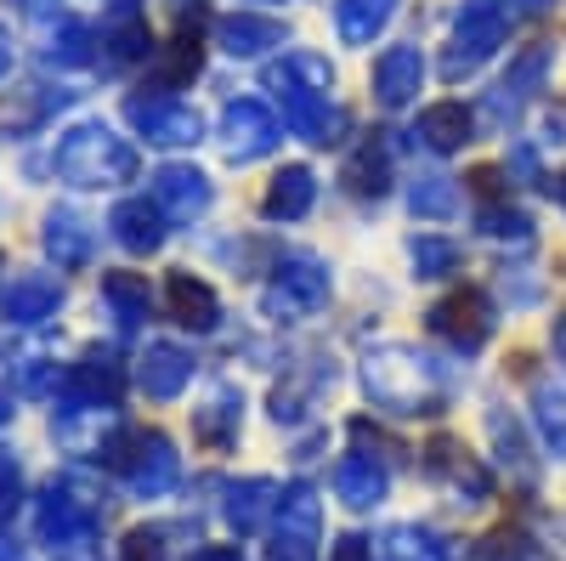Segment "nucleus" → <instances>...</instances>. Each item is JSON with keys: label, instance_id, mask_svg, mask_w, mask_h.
I'll list each match as a JSON object with an SVG mask.
<instances>
[{"label": "nucleus", "instance_id": "26", "mask_svg": "<svg viewBox=\"0 0 566 561\" xmlns=\"http://www.w3.org/2000/svg\"><path fill=\"white\" fill-rule=\"evenodd\" d=\"M114 227H119V239H125L130 250H154V245H159V216H154L148 205H125V210L114 216Z\"/></svg>", "mask_w": 566, "mask_h": 561}, {"label": "nucleus", "instance_id": "8", "mask_svg": "<svg viewBox=\"0 0 566 561\" xmlns=\"http://www.w3.org/2000/svg\"><path fill=\"white\" fill-rule=\"evenodd\" d=\"M419 85H424L419 45H391V52L374 63V97H380V108H408L419 97Z\"/></svg>", "mask_w": 566, "mask_h": 561}, {"label": "nucleus", "instance_id": "9", "mask_svg": "<svg viewBox=\"0 0 566 561\" xmlns=\"http://www.w3.org/2000/svg\"><path fill=\"white\" fill-rule=\"evenodd\" d=\"M312 199H317V176H312L306 165H283V170L272 176V187H266L261 210H266L272 221H301V216L312 210Z\"/></svg>", "mask_w": 566, "mask_h": 561}, {"label": "nucleus", "instance_id": "30", "mask_svg": "<svg viewBox=\"0 0 566 561\" xmlns=\"http://www.w3.org/2000/svg\"><path fill=\"white\" fill-rule=\"evenodd\" d=\"M549 341H555V357H560V363H566V312H560V318H555V330H549Z\"/></svg>", "mask_w": 566, "mask_h": 561}, {"label": "nucleus", "instance_id": "7", "mask_svg": "<svg viewBox=\"0 0 566 561\" xmlns=\"http://www.w3.org/2000/svg\"><path fill=\"white\" fill-rule=\"evenodd\" d=\"M431 330L459 352H482V341L493 335V307L482 290H459V295L431 307Z\"/></svg>", "mask_w": 566, "mask_h": 561}, {"label": "nucleus", "instance_id": "3", "mask_svg": "<svg viewBox=\"0 0 566 561\" xmlns=\"http://www.w3.org/2000/svg\"><path fill=\"white\" fill-rule=\"evenodd\" d=\"M504 29H510V12L499 7V0H464L459 29H453V45H448V58H442V74H448V80L476 74V69L499 52Z\"/></svg>", "mask_w": 566, "mask_h": 561}, {"label": "nucleus", "instance_id": "25", "mask_svg": "<svg viewBox=\"0 0 566 561\" xmlns=\"http://www.w3.org/2000/svg\"><path fill=\"white\" fill-rule=\"evenodd\" d=\"M538 432L555 454H566V386H538Z\"/></svg>", "mask_w": 566, "mask_h": 561}, {"label": "nucleus", "instance_id": "2", "mask_svg": "<svg viewBox=\"0 0 566 561\" xmlns=\"http://www.w3.org/2000/svg\"><path fill=\"white\" fill-rule=\"evenodd\" d=\"M363 386L374 403L391 414H442V363L424 357L419 346H374L363 357Z\"/></svg>", "mask_w": 566, "mask_h": 561}, {"label": "nucleus", "instance_id": "18", "mask_svg": "<svg viewBox=\"0 0 566 561\" xmlns=\"http://www.w3.org/2000/svg\"><path fill=\"white\" fill-rule=\"evenodd\" d=\"M397 12V0H340L335 7V29L346 45H368L374 34H380Z\"/></svg>", "mask_w": 566, "mask_h": 561}, {"label": "nucleus", "instance_id": "15", "mask_svg": "<svg viewBox=\"0 0 566 561\" xmlns=\"http://www.w3.org/2000/svg\"><path fill=\"white\" fill-rule=\"evenodd\" d=\"M221 45L232 58H261L266 45H283V23L277 18H261V12H239L221 23Z\"/></svg>", "mask_w": 566, "mask_h": 561}, {"label": "nucleus", "instance_id": "20", "mask_svg": "<svg viewBox=\"0 0 566 561\" xmlns=\"http://www.w3.org/2000/svg\"><path fill=\"white\" fill-rule=\"evenodd\" d=\"M386 176H391V148L368 136V143L346 159V181H352V194H363V199L374 194V199H380L386 194Z\"/></svg>", "mask_w": 566, "mask_h": 561}, {"label": "nucleus", "instance_id": "16", "mask_svg": "<svg viewBox=\"0 0 566 561\" xmlns=\"http://www.w3.org/2000/svg\"><path fill=\"white\" fill-rule=\"evenodd\" d=\"M374 561H453V550L424 528H391L386 539H374Z\"/></svg>", "mask_w": 566, "mask_h": 561}, {"label": "nucleus", "instance_id": "11", "mask_svg": "<svg viewBox=\"0 0 566 561\" xmlns=\"http://www.w3.org/2000/svg\"><path fill=\"white\" fill-rule=\"evenodd\" d=\"M136 125L148 131V143H165V148H181V143H199V114L181 108V103H136L130 108Z\"/></svg>", "mask_w": 566, "mask_h": 561}, {"label": "nucleus", "instance_id": "23", "mask_svg": "<svg viewBox=\"0 0 566 561\" xmlns=\"http://www.w3.org/2000/svg\"><path fill=\"white\" fill-rule=\"evenodd\" d=\"M272 482L266 477H255V482H244V488H232V522H239V533H255L261 522H266V510H272Z\"/></svg>", "mask_w": 566, "mask_h": 561}, {"label": "nucleus", "instance_id": "10", "mask_svg": "<svg viewBox=\"0 0 566 561\" xmlns=\"http://www.w3.org/2000/svg\"><path fill=\"white\" fill-rule=\"evenodd\" d=\"M335 494H340L352 510L380 505V499H386V465L374 459V454H346V459L335 465Z\"/></svg>", "mask_w": 566, "mask_h": 561}, {"label": "nucleus", "instance_id": "29", "mask_svg": "<svg viewBox=\"0 0 566 561\" xmlns=\"http://www.w3.org/2000/svg\"><path fill=\"white\" fill-rule=\"evenodd\" d=\"M335 561H374V544H363V539H340V544H335Z\"/></svg>", "mask_w": 566, "mask_h": 561}, {"label": "nucleus", "instance_id": "32", "mask_svg": "<svg viewBox=\"0 0 566 561\" xmlns=\"http://www.w3.org/2000/svg\"><path fill=\"white\" fill-rule=\"evenodd\" d=\"M555 199H560V210H566V170L555 176Z\"/></svg>", "mask_w": 566, "mask_h": 561}, {"label": "nucleus", "instance_id": "5", "mask_svg": "<svg viewBox=\"0 0 566 561\" xmlns=\"http://www.w3.org/2000/svg\"><path fill=\"white\" fill-rule=\"evenodd\" d=\"M277 136H283V131H277V114H272L261 97L227 103V114H221V148H227L232 165H250V159L272 154Z\"/></svg>", "mask_w": 566, "mask_h": 561}, {"label": "nucleus", "instance_id": "28", "mask_svg": "<svg viewBox=\"0 0 566 561\" xmlns=\"http://www.w3.org/2000/svg\"><path fill=\"white\" fill-rule=\"evenodd\" d=\"M52 301H57V290H52V284H34V278H29V284H18V290L7 295V312H18V318H40Z\"/></svg>", "mask_w": 566, "mask_h": 561}, {"label": "nucleus", "instance_id": "4", "mask_svg": "<svg viewBox=\"0 0 566 561\" xmlns=\"http://www.w3.org/2000/svg\"><path fill=\"white\" fill-rule=\"evenodd\" d=\"M261 301H266L272 318H312V312L328 301V267H323L317 256H306V250L283 256Z\"/></svg>", "mask_w": 566, "mask_h": 561}, {"label": "nucleus", "instance_id": "27", "mask_svg": "<svg viewBox=\"0 0 566 561\" xmlns=\"http://www.w3.org/2000/svg\"><path fill=\"white\" fill-rule=\"evenodd\" d=\"M239 408H244L239 397H232V392H221V397H216V403L199 414V432H205L210 443H221V437H227V426H239Z\"/></svg>", "mask_w": 566, "mask_h": 561}, {"label": "nucleus", "instance_id": "34", "mask_svg": "<svg viewBox=\"0 0 566 561\" xmlns=\"http://www.w3.org/2000/svg\"><path fill=\"white\" fill-rule=\"evenodd\" d=\"M7 58H12V52H7V34H0V69H7Z\"/></svg>", "mask_w": 566, "mask_h": 561}, {"label": "nucleus", "instance_id": "22", "mask_svg": "<svg viewBox=\"0 0 566 561\" xmlns=\"http://www.w3.org/2000/svg\"><path fill=\"white\" fill-rule=\"evenodd\" d=\"M408 205H413V216L448 221V216L459 210V187H453L448 176H419V181L408 187Z\"/></svg>", "mask_w": 566, "mask_h": 561}, {"label": "nucleus", "instance_id": "17", "mask_svg": "<svg viewBox=\"0 0 566 561\" xmlns=\"http://www.w3.org/2000/svg\"><path fill=\"white\" fill-rule=\"evenodd\" d=\"M170 301H176V318L187 323V330H216L221 307H216V290L205 284V278L176 272V278H170Z\"/></svg>", "mask_w": 566, "mask_h": 561}, {"label": "nucleus", "instance_id": "6", "mask_svg": "<svg viewBox=\"0 0 566 561\" xmlns=\"http://www.w3.org/2000/svg\"><path fill=\"white\" fill-rule=\"evenodd\" d=\"M63 170L74 181H125L136 170V154L125 143H114L103 125H85V131H74V143L63 148Z\"/></svg>", "mask_w": 566, "mask_h": 561}, {"label": "nucleus", "instance_id": "21", "mask_svg": "<svg viewBox=\"0 0 566 561\" xmlns=\"http://www.w3.org/2000/svg\"><path fill=\"white\" fill-rule=\"evenodd\" d=\"M142 381H148L154 397H176L187 381H193V357L181 346H154L148 352V368H142Z\"/></svg>", "mask_w": 566, "mask_h": 561}, {"label": "nucleus", "instance_id": "12", "mask_svg": "<svg viewBox=\"0 0 566 561\" xmlns=\"http://www.w3.org/2000/svg\"><path fill=\"white\" fill-rule=\"evenodd\" d=\"M544 69H549V52H544V45H533V52H522V58H515V69L499 80V91L488 97L493 120H504V114H515V108H522V103L533 97V85L544 80Z\"/></svg>", "mask_w": 566, "mask_h": 561}, {"label": "nucleus", "instance_id": "14", "mask_svg": "<svg viewBox=\"0 0 566 561\" xmlns=\"http://www.w3.org/2000/svg\"><path fill=\"white\" fill-rule=\"evenodd\" d=\"M419 143L431 148V154H453L470 143V108L464 103H437V108H424L419 114Z\"/></svg>", "mask_w": 566, "mask_h": 561}, {"label": "nucleus", "instance_id": "19", "mask_svg": "<svg viewBox=\"0 0 566 561\" xmlns=\"http://www.w3.org/2000/svg\"><path fill=\"white\" fill-rule=\"evenodd\" d=\"M431 471H437V477H448L459 494L470 488V499H482V494H488V471H482V465L470 459L459 443H448V437H442V443H431Z\"/></svg>", "mask_w": 566, "mask_h": 561}, {"label": "nucleus", "instance_id": "33", "mask_svg": "<svg viewBox=\"0 0 566 561\" xmlns=\"http://www.w3.org/2000/svg\"><path fill=\"white\" fill-rule=\"evenodd\" d=\"M504 7H527L533 12V7H544V0H504Z\"/></svg>", "mask_w": 566, "mask_h": 561}, {"label": "nucleus", "instance_id": "31", "mask_svg": "<svg viewBox=\"0 0 566 561\" xmlns=\"http://www.w3.org/2000/svg\"><path fill=\"white\" fill-rule=\"evenodd\" d=\"M199 561H244V550H232V544H227V550H205Z\"/></svg>", "mask_w": 566, "mask_h": 561}, {"label": "nucleus", "instance_id": "24", "mask_svg": "<svg viewBox=\"0 0 566 561\" xmlns=\"http://www.w3.org/2000/svg\"><path fill=\"white\" fill-rule=\"evenodd\" d=\"M408 256H413L419 278H448V272L459 267V245H453V239H431V232H424V239H413Z\"/></svg>", "mask_w": 566, "mask_h": 561}, {"label": "nucleus", "instance_id": "13", "mask_svg": "<svg viewBox=\"0 0 566 561\" xmlns=\"http://www.w3.org/2000/svg\"><path fill=\"white\" fill-rule=\"evenodd\" d=\"M159 205H165L176 221L205 216V210H210V176H205V170H181V165H170V170L159 176Z\"/></svg>", "mask_w": 566, "mask_h": 561}, {"label": "nucleus", "instance_id": "1", "mask_svg": "<svg viewBox=\"0 0 566 561\" xmlns=\"http://www.w3.org/2000/svg\"><path fill=\"white\" fill-rule=\"evenodd\" d=\"M266 85L277 91L283 103V120H290L295 136H306V143H340L346 131V114L328 103V85H335V69H328L323 58L312 52H290L283 63L266 69Z\"/></svg>", "mask_w": 566, "mask_h": 561}]
</instances>
